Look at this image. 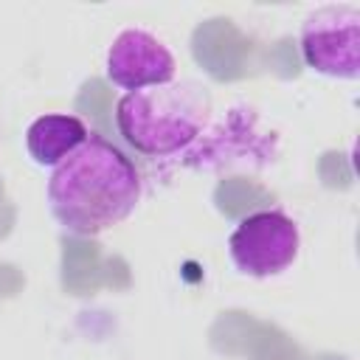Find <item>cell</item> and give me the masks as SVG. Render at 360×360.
I'll list each match as a JSON object with an SVG mask.
<instances>
[{"label":"cell","mask_w":360,"mask_h":360,"mask_svg":"<svg viewBox=\"0 0 360 360\" xmlns=\"http://www.w3.org/2000/svg\"><path fill=\"white\" fill-rule=\"evenodd\" d=\"M143 180L132 158L112 141L90 138L68 155L48 177V211L70 236H101L132 217L141 202Z\"/></svg>","instance_id":"1"},{"label":"cell","mask_w":360,"mask_h":360,"mask_svg":"<svg viewBox=\"0 0 360 360\" xmlns=\"http://www.w3.org/2000/svg\"><path fill=\"white\" fill-rule=\"evenodd\" d=\"M211 93L197 82H169L124 93L115 101V129L143 158H177L197 146L211 124Z\"/></svg>","instance_id":"2"},{"label":"cell","mask_w":360,"mask_h":360,"mask_svg":"<svg viewBox=\"0 0 360 360\" xmlns=\"http://www.w3.org/2000/svg\"><path fill=\"white\" fill-rule=\"evenodd\" d=\"M301 253L298 222L278 211L262 208L236 222L228 236V256L248 278H273L295 264Z\"/></svg>","instance_id":"3"},{"label":"cell","mask_w":360,"mask_h":360,"mask_svg":"<svg viewBox=\"0 0 360 360\" xmlns=\"http://www.w3.org/2000/svg\"><path fill=\"white\" fill-rule=\"evenodd\" d=\"M304 65L326 79L354 82L360 76V8L357 6H321L298 34Z\"/></svg>","instance_id":"4"},{"label":"cell","mask_w":360,"mask_h":360,"mask_svg":"<svg viewBox=\"0 0 360 360\" xmlns=\"http://www.w3.org/2000/svg\"><path fill=\"white\" fill-rule=\"evenodd\" d=\"M104 73L115 87L135 93L174 82L177 59L166 48V42L158 39L152 31L124 28L107 48Z\"/></svg>","instance_id":"5"},{"label":"cell","mask_w":360,"mask_h":360,"mask_svg":"<svg viewBox=\"0 0 360 360\" xmlns=\"http://www.w3.org/2000/svg\"><path fill=\"white\" fill-rule=\"evenodd\" d=\"M90 138V129L84 121L73 112H45L34 118L25 129V149L28 158L42 169H56L68 155H73L84 141Z\"/></svg>","instance_id":"6"}]
</instances>
